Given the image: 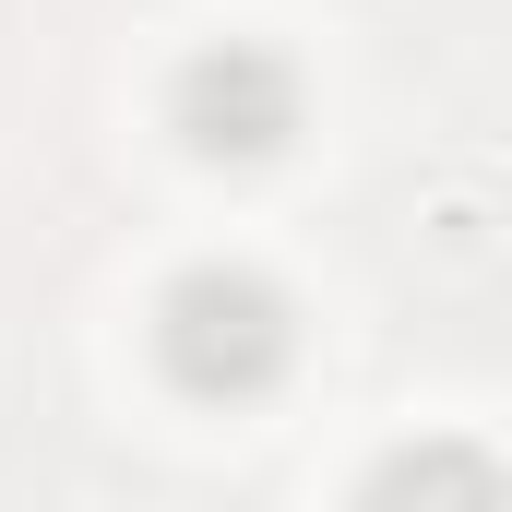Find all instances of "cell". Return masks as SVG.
I'll return each mask as SVG.
<instances>
[{
    "label": "cell",
    "mask_w": 512,
    "mask_h": 512,
    "mask_svg": "<svg viewBox=\"0 0 512 512\" xmlns=\"http://www.w3.org/2000/svg\"><path fill=\"white\" fill-rule=\"evenodd\" d=\"M286 358H298V310H286L274 274H251V262L167 274V298H155V370L191 405H251V393L286 382Z\"/></svg>",
    "instance_id": "1"
},
{
    "label": "cell",
    "mask_w": 512,
    "mask_h": 512,
    "mask_svg": "<svg viewBox=\"0 0 512 512\" xmlns=\"http://www.w3.org/2000/svg\"><path fill=\"white\" fill-rule=\"evenodd\" d=\"M298 60L286 48H262V36H215V48H191L179 60V84H167V131L203 155V167H262V155H286L298 143Z\"/></svg>",
    "instance_id": "2"
}]
</instances>
